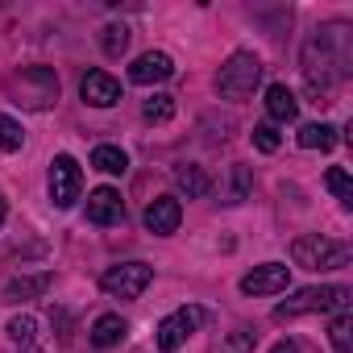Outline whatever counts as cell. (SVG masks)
Here are the masks:
<instances>
[{
	"instance_id": "1",
	"label": "cell",
	"mask_w": 353,
	"mask_h": 353,
	"mask_svg": "<svg viewBox=\"0 0 353 353\" xmlns=\"http://www.w3.org/2000/svg\"><path fill=\"white\" fill-rule=\"evenodd\" d=\"M349 67H353V42H349V26H345V21L320 26V30L303 42L299 71H303V83H307V92L316 96V104H324V96L349 75Z\"/></svg>"
},
{
	"instance_id": "2",
	"label": "cell",
	"mask_w": 353,
	"mask_h": 353,
	"mask_svg": "<svg viewBox=\"0 0 353 353\" xmlns=\"http://www.w3.org/2000/svg\"><path fill=\"white\" fill-rule=\"evenodd\" d=\"M5 96L26 112H46L59 100V75L50 67H21L5 79Z\"/></svg>"
},
{
	"instance_id": "3",
	"label": "cell",
	"mask_w": 353,
	"mask_h": 353,
	"mask_svg": "<svg viewBox=\"0 0 353 353\" xmlns=\"http://www.w3.org/2000/svg\"><path fill=\"white\" fill-rule=\"evenodd\" d=\"M258 83H262V59L254 50H233L216 71V92L225 100H245L258 92Z\"/></svg>"
},
{
	"instance_id": "4",
	"label": "cell",
	"mask_w": 353,
	"mask_h": 353,
	"mask_svg": "<svg viewBox=\"0 0 353 353\" xmlns=\"http://www.w3.org/2000/svg\"><path fill=\"white\" fill-rule=\"evenodd\" d=\"M291 258L303 270H341L353 258V250L345 241H332V237H320V233H303V237L291 241Z\"/></svg>"
},
{
	"instance_id": "5",
	"label": "cell",
	"mask_w": 353,
	"mask_h": 353,
	"mask_svg": "<svg viewBox=\"0 0 353 353\" xmlns=\"http://www.w3.org/2000/svg\"><path fill=\"white\" fill-rule=\"evenodd\" d=\"M349 287H341V283H328V287H303V291H295L291 299H283L279 307H274V320H295V316H303V312H345L349 307Z\"/></svg>"
},
{
	"instance_id": "6",
	"label": "cell",
	"mask_w": 353,
	"mask_h": 353,
	"mask_svg": "<svg viewBox=\"0 0 353 353\" xmlns=\"http://www.w3.org/2000/svg\"><path fill=\"white\" fill-rule=\"evenodd\" d=\"M150 283H154V266H145V262H121V266H108L104 279H100V287H104L112 299H137Z\"/></svg>"
},
{
	"instance_id": "7",
	"label": "cell",
	"mask_w": 353,
	"mask_h": 353,
	"mask_svg": "<svg viewBox=\"0 0 353 353\" xmlns=\"http://www.w3.org/2000/svg\"><path fill=\"white\" fill-rule=\"evenodd\" d=\"M79 188H83V170L71 154H54L50 162V200L54 208H71L79 200Z\"/></svg>"
},
{
	"instance_id": "8",
	"label": "cell",
	"mask_w": 353,
	"mask_h": 353,
	"mask_svg": "<svg viewBox=\"0 0 353 353\" xmlns=\"http://www.w3.org/2000/svg\"><path fill=\"white\" fill-rule=\"evenodd\" d=\"M200 324H204V307H179V312H170V316L158 324V349H162V353H174Z\"/></svg>"
},
{
	"instance_id": "9",
	"label": "cell",
	"mask_w": 353,
	"mask_h": 353,
	"mask_svg": "<svg viewBox=\"0 0 353 353\" xmlns=\"http://www.w3.org/2000/svg\"><path fill=\"white\" fill-rule=\"evenodd\" d=\"M291 287V266L283 262H262L241 279V295H279Z\"/></svg>"
},
{
	"instance_id": "10",
	"label": "cell",
	"mask_w": 353,
	"mask_h": 353,
	"mask_svg": "<svg viewBox=\"0 0 353 353\" xmlns=\"http://www.w3.org/2000/svg\"><path fill=\"white\" fill-rule=\"evenodd\" d=\"M145 229L154 233V237H170L174 229H179V221H183V204L174 200V196H158V200H150V208H145Z\"/></svg>"
},
{
	"instance_id": "11",
	"label": "cell",
	"mask_w": 353,
	"mask_h": 353,
	"mask_svg": "<svg viewBox=\"0 0 353 353\" xmlns=\"http://www.w3.org/2000/svg\"><path fill=\"white\" fill-rule=\"evenodd\" d=\"M170 75H174V63H170V54H162V50H150V54L133 59V67H129V83H137V88L166 83Z\"/></svg>"
},
{
	"instance_id": "12",
	"label": "cell",
	"mask_w": 353,
	"mask_h": 353,
	"mask_svg": "<svg viewBox=\"0 0 353 353\" xmlns=\"http://www.w3.org/2000/svg\"><path fill=\"white\" fill-rule=\"evenodd\" d=\"M79 96H83V104H92V108H112V104L121 100V83H117L108 71H88V75L79 79Z\"/></svg>"
},
{
	"instance_id": "13",
	"label": "cell",
	"mask_w": 353,
	"mask_h": 353,
	"mask_svg": "<svg viewBox=\"0 0 353 353\" xmlns=\"http://www.w3.org/2000/svg\"><path fill=\"white\" fill-rule=\"evenodd\" d=\"M88 221L92 225H121L125 221V200L117 188H96L88 196Z\"/></svg>"
},
{
	"instance_id": "14",
	"label": "cell",
	"mask_w": 353,
	"mask_h": 353,
	"mask_svg": "<svg viewBox=\"0 0 353 353\" xmlns=\"http://www.w3.org/2000/svg\"><path fill=\"white\" fill-rule=\"evenodd\" d=\"M266 112H270V125H287L299 117V100L287 83H270L266 88Z\"/></svg>"
},
{
	"instance_id": "15",
	"label": "cell",
	"mask_w": 353,
	"mask_h": 353,
	"mask_svg": "<svg viewBox=\"0 0 353 353\" xmlns=\"http://www.w3.org/2000/svg\"><path fill=\"white\" fill-rule=\"evenodd\" d=\"M174 188H179L188 200H200V196H208L212 179L204 174V166H196V162H179V166H174Z\"/></svg>"
},
{
	"instance_id": "16",
	"label": "cell",
	"mask_w": 353,
	"mask_h": 353,
	"mask_svg": "<svg viewBox=\"0 0 353 353\" xmlns=\"http://www.w3.org/2000/svg\"><path fill=\"white\" fill-rule=\"evenodd\" d=\"M299 145H303V150H320V154H328V150L336 145V125H328V121H312V125H303V129H299Z\"/></svg>"
},
{
	"instance_id": "17",
	"label": "cell",
	"mask_w": 353,
	"mask_h": 353,
	"mask_svg": "<svg viewBox=\"0 0 353 353\" xmlns=\"http://www.w3.org/2000/svg\"><path fill=\"white\" fill-rule=\"evenodd\" d=\"M121 336H125V320L117 312H108L92 324V345L96 349H112V345H121Z\"/></svg>"
},
{
	"instance_id": "18",
	"label": "cell",
	"mask_w": 353,
	"mask_h": 353,
	"mask_svg": "<svg viewBox=\"0 0 353 353\" xmlns=\"http://www.w3.org/2000/svg\"><path fill=\"white\" fill-rule=\"evenodd\" d=\"M92 166L104 170V174H125L129 170V154L121 145H96L92 150Z\"/></svg>"
},
{
	"instance_id": "19",
	"label": "cell",
	"mask_w": 353,
	"mask_h": 353,
	"mask_svg": "<svg viewBox=\"0 0 353 353\" xmlns=\"http://www.w3.org/2000/svg\"><path fill=\"white\" fill-rule=\"evenodd\" d=\"M50 291V274H30V279H13L5 287V299H34V295H46Z\"/></svg>"
},
{
	"instance_id": "20",
	"label": "cell",
	"mask_w": 353,
	"mask_h": 353,
	"mask_svg": "<svg viewBox=\"0 0 353 353\" xmlns=\"http://www.w3.org/2000/svg\"><path fill=\"white\" fill-rule=\"evenodd\" d=\"M141 117H145L150 125H166V121L174 117V96H166V92L150 96V100L141 104Z\"/></svg>"
},
{
	"instance_id": "21",
	"label": "cell",
	"mask_w": 353,
	"mask_h": 353,
	"mask_svg": "<svg viewBox=\"0 0 353 353\" xmlns=\"http://www.w3.org/2000/svg\"><path fill=\"white\" fill-rule=\"evenodd\" d=\"M328 336H332V349H336V353H353V316H349V307L336 312Z\"/></svg>"
},
{
	"instance_id": "22",
	"label": "cell",
	"mask_w": 353,
	"mask_h": 353,
	"mask_svg": "<svg viewBox=\"0 0 353 353\" xmlns=\"http://www.w3.org/2000/svg\"><path fill=\"white\" fill-rule=\"evenodd\" d=\"M21 141H26L21 121H13L9 112H0V150H5V154H17V150H21Z\"/></svg>"
},
{
	"instance_id": "23",
	"label": "cell",
	"mask_w": 353,
	"mask_h": 353,
	"mask_svg": "<svg viewBox=\"0 0 353 353\" xmlns=\"http://www.w3.org/2000/svg\"><path fill=\"white\" fill-rule=\"evenodd\" d=\"M324 183H328V192H332L345 208H353V183H349V170H345V166H332V170L324 174Z\"/></svg>"
},
{
	"instance_id": "24",
	"label": "cell",
	"mask_w": 353,
	"mask_h": 353,
	"mask_svg": "<svg viewBox=\"0 0 353 353\" xmlns=\"http://www.w3.org/2000/svg\"><path fill=\"white\" fill-rule=\"evenodd\" d=\"M125 46H129V30H125V26H104V30H100V50H104L108 59H121Z\"/></svg>"
},
{
	"instance_id": "25",
	"label": "cell",
	"mask_w": 353,
	"mask_h": 353,
	"mask_svg": "<svg viewBox=\"0 0 353 353\" xmlns=\"http://www.w3.org/2000/svg\"><path fill=\"white\" fill-rule=\"evenodd\" d=\"M254 345H258V332H254V328H233V332L225 336L221 353H254Z\"/></svg>"
},
{
	"instance_id": "26",
	"label": "cell",
	"mask_w": 353,
	"mask_h": 353,
	"mask_svg": "<svg viewBox=\"0 0 353 353\" xmlns=\"http://www.w3.org/2000/svg\"><path fill=\"white\" fill-rule=\"evenodd\" d=\"M9 336H13L17 345H34V336H38V320H34V316H13V320H9Z\"/></svg>"
},
{
	"instance_id": "27",
	"label": "cell",
	"mask_w": 353,
	"mask_h": 353,
	"mask_svg": "<svg viewBox=\"0 0 353 353\" xmlns=\"http://www.w3.org/2000/svg\"><path fill=\"white\" fill-rule=\"evenodd\" d=\"M279 141H283V137H279V129H274L270 121L254 125V145H258L262 154H274V150H279Z\"/></svg>"
},
{
	"instance_id": "28",
	"label": "cell",
	"mask_w": 353,
	"mask_h": 353,
	"mask_svg": "<svg viewBox=\"0 0 353 353\" xmlns=\"http://www.w3.org/2000/svg\"><path fill=\"white\" fill-rule=\"evenodd\" d=\"M250 196V170L245 166H233V192H229V204H241Z\"/></svg>"
},
{
	"instance_id": "29",
	"label": "cell",
	"mask_w": 353,
	"mask_h": 353,
	"mask_svg": "<svg viewBox=\"0 0 353 353\" xmlns=\"http://www.w3.org/2000/svg\"><path fill=\"white\" fill-rule=\"evenodd\" d=\"M270 353H295V341H279V345H274Z\"/></svg>"
},
{
	"instance_id": "30",
	"label": "cell",
	"mask_w": 353,
	"mask_h": 353,
	"mask_svg": "<svg viewBox=\"0 0 353 353\" xmlns=\"http://www.w3.org/2000/svg\"><path fill=\"white\" fill-rule=\"evenodd\" d=\"M5 216H9V204H5V196H0V225H5Z\"/></svg>"
}]
</instances>
